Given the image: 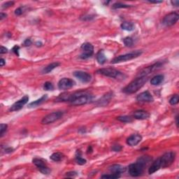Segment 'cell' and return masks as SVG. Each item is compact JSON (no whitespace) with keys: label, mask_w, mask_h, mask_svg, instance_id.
<instances>
[{"label":"cell","mask_w":179,"mask_h":179,"mask_svg":"<svg viewBox=\"0 0 179 179\" xmlns=\"http://www.w3.org/2000/svg\"><path fill=\"white\" fill-rule=\"evenodd\" d=\"M93 96L87 91L80 90L73 93L66 92L60 95L57 98V102H69L74 106H81L92 101Z\"/></svg>","instance_id":"6da1fadb"},{"label":"cell","mask_w":179,"mask_h":179,"mask_svg":"<svg viewBox=\"0 0 179 179\" xmlns=\"http://www.w3.org/2000/svg\"><path fill=\"white\" fill-rule=\"evenodd\" d=\"M152 158L150 156H142L137 159L135 163H132L128 167V172L132 177L141 176L144 172L145 168L151 162Z\"/></svg>","instance_id":"7a4b0ae2"},{"label":"cell","mask_w":179,"mask_h":179,"mask_svg":"<svg viewBox=\"0 0 179 179\" xmlns=\"http://www.w3.org/2000/svg\"><path fill=\"white\" fill-rule=\"evenodd\" d=\"M148 81V76H139L130 83L122 89V92L125 94H134L144 85Z\"/></svg>","instance_id":"3957f363"},{"label":"cell","mask_w":179,"mask_h":179,"mask_svg":"<svg viewBox=\"0 0 179 179\" xmlns=\"http://www.w3.org/2000/svg\"><path fill=\"white\" fill-rule=\"evenodd\" d=\"M141 54H142V51H141V50H136V51L129 52V53H126V54H124V55L117 56V57L114 58V59L111 60V63L118 64V63H120V62H126V61H128V60H133L134 58H137L139 57V56L141 55Z\"/></svg>","instance_id":"277c9868"},{"label":"cell","mask_w":179,"mask_h":179,"mask_svg":"<svg viewBox=\"0 0 179 179\" xmlns=\"http://www.w3.org/2000/svg\"><path fill=\"white\" fill-rule=\"evenodd\" d=\"M97 73H100L101 75L104 76L113 78V79H122L123 74L118 71L117 69H113V68H102L97 70Z\"/></svg>","instance_id":"5b68a950"},{"label":"cell","mask_w":179,"mask_h":179,"mask_svg":"<svg viewBox=\"0 0 179 179\" xmlns=\"http://www.w3.org/2000/svg\"><path fill=\"white\" fill-rule=\"evenodd\" d=\"M159 158L161 162V168H167L174 163L176 158V153L173 151L167 152Z\"/></svg>","instance_id":"8992f818"},{"label":"cell","mask_w":179,"mask_h":179,"mask_svg":"<svg viewBox=\"0 0 179 179\" xmlns=\"http://www.w3.org/2000/svg\"><path fill=\"white\" fill-rule=\"evenodd\" d=\"M64 112L62 111H55L50 113V114H48L47 116H46L43 118L41 120V123L43 124H51L52 122L57 121V120H60V118H62Z\"/></svg>","instance_id":"52a82bcc"},{"label":"cell","mask_w":179,"mask_h":179,"mask_svg":"<svg viewBox=\"0 0 179 179\" xmlns=\"http://www.w3.org/2000/svg\"><path fill=\"white\" fill-rule=\"evenodd\" d=\"M81 49L82 50V53L80 55V58L82 60L88 59L94 53V46L90 43L86 42L83 44Z\"/></svg>","instance_id":"ba28073f"},{"label":"cell","mask_w":179,"mask_h":179,"mask_svg":"<svg viewBox=\"0 0 179 179\" xmlns=\"http://www.w3.org/2000/svg\"><path fill=\"white\" fill-rule=\"evenodd\" d=\"M179 19V15L176 12L169 13L164 17L162 20V24L166 27H171L176 24Z\"/></svg>","instance_id":"9c48e42d"},{"label":"cell","mask_w":179,"mask_h":179,"mask_svg":"<svg viewBox=\"0 0 179 179\" xmlns=\"http://www.w3.org/2000/svg\"><path fill=\"white\" fill-rule=\"evenodd\" d=\"M32 162L35 166L37 167V169L39 170L41 173H42L44 175H48L50 174V169L48 168V167L46 165V163L44 162V160L41 159L39 158H34L32 159Z\"/></svg>","instance_id":"30bf717a"},{"label":"cell","mask_w":179,"mask_h":179,"mask_svg":"<svg viewBox=\"0 0 179 179\" xmlns=\"http://www.w3.org/2000/svg\"><path fill=\"white\" fill-rule=\"evenodd\" d=\"M74 85L75 81L69 78H63V79H60L57 84L58 88L62 90H67L73 87Z\"/></svg>","instance_id":"8fae6325"},{"label":"cell","mask_w":179,"mask_h":179,"mask_svg":"<svg viewBox=\"0 0 179 179\" xmlns=\"http://www.w3.org/2000/svg\"><path fill=\"white\" fill-rule=\"evenodd\" d=\"M29 101V97L25 95L21 98L20 100H19L18 101H17L16 102H15L12 106L10 107L9 108V111H17L20 110L21 108H23V107L24 105H25Z\"/></svg>","instance_id":"7c38bea8"},{"label":"cell","mask_w":179,"mask_h":179,"mask_svg":"<svg viewBox=\"0 0 179 179\" xmlns=\"http://www.w3.org/2000/svg\"><path fill=\"white\" fill-rule=\"evenodd\" d=\"M73 75L82 83H89L91 81L92 76L90 73L83 71H76L73 73Z\"/></svg>","instance_id":"4fadbf2b"},{"label":"cell","mask_w":179,"mask_h":179,"mask_svg":"<svg viewBox=\"0 0 179 179\" xmlns=\"http://www.w3.org/2000/svg\"><path fill=\"white\" fill-rule=\"evenodd\" d=\"M162 65V62H157V63H155L154 65L149 66V67H146L145 69H142L138 75H139V76H148V75H149L150 73H151L153 71H154L157 68L160 67Z\"/></svg>","instance_id":"5bb4252c"},{"label":"cell","mask_w":179,"mask_h":179,"mask_svg":"<svg viewBox=\"0 0 179 179\" xmlns=\"http://www.w3.org/2000/svg\"><path fill=\"white\" fill-rule=\"evenodd\" d=\"M137 100L139 102H153L154 98L152 96L149 91H145L138 95L137 97Z\"/></svg>","instance_id":"9a60e30c"},{"label":"cell","mask_w":179,"mask_h":179,"mask_svg":"<svg viewBox=\"0 0 179 179\" xmlns=\"http://www.w3.org/2000/svg\"><path fill=\"white\" fill-rule=\"evenodd\" d=\"M142 140V137L140 134H134L130 136L127 139V144L130 146H137Z\"/></svg>","instance_id":"2e32d148"},{"label":"cell","mask_w":179,"mask_h":179,"mask_svg":"<svg viewBox=\"0 0 179 179\" xmlns=\"http://www.w3.org/2000/svg\"><path fill=\"white\" fill-rule=\"evenodd\" d=\"M113 97V92H110L106 93V95H104L102 98H100V100L97 101L96 104L99 106H106L108 103L110 102L111 100Z\"/></svg>","instance_id":"e0dca14e"},{"label":"cell","mask_w":179,"mask_h":179,"mask_svg":"<svg viewBox=\"0 0 179 179\" xmlns=\"http://www.w3.org/2000/svg\"><path fill=\"white\" fill-rule=\"evenodd\" d=\"M133 117L137 120H146L150 117V114L144 110H137L134 112Z\"/></svg>","instance_id":"ac0fdd59"},{"label":"cell","mask_w":179,"mask_h":179,"mask_svg":"<svg viewBox=\"0 0 179 179\" xmlns=\"http://www.w3.org/2000/svg\"><path fill=\"white\" fill-rule=\"evenodd\" d=\"M159 169H161V162H160V158H157L156 160H155L153 162V164L150 168L148 169V174H153L159 170Z\"/></svg>","instance_id":"d6986e66"},{"label":"cell","mask_w":179,"mask_h":179,"mask_svg":"<svg viewBox=\"0 0 179 179\" xmlns=\"http://www.w3.org/2000/svg\"><path fill=\"white\" fill-rule=\"evenodd\" d=\"M109 170L111 173L121 174L126 171V167L120 164H113L109 167Z\"/></svg>","instance_id":"ffe728a7"},{"label":"cell","mask_w":179,"mask_h":179,"mask_svg":"<svg viewBox=\"0 0 179 179\" xmlns=\"http://www.w3.org/2000/svg\"><path fill=\"white\" fill-rule=\"evenodd\" d=\"M164 79V75L162 74L155 76L152 78V79L151 80V84L153 85H158L163 82Z\"/></svg>","instance_id":"44dd1931"},{"label":"cell","mask_w":179,"mask_h":179,"mask_svg":"<svg viewBox=\"0 0 179 179\" xmlns=\"http://www.w3.org/2000/svg\"><path fill=\"white\" fill-rule=\"evenodd\" d=\"M47 98H48L47 95H44L40 99H39V100L34 101V102H31L30 104L28 105V107L29 108H34V107L39 106V105L41 104L43 102H44L45 101L47 100Z\"/></svg>","instance_id":"7402d4cb"},{"label":"cell","mask_w":179,"mask_h":179,"mask_svg":"<svg viewBox=\"0 0 179 179\" xmlns=\"http://www.w3.org/2000/svg\"><path fill=\"white\" fill-rule=\"evenodd\" d=\"M60 65V62H52V63H50V65L46 66V67L44 68V70H43V72L44 73H48L51 72L52 70L55 69V68H57V67H59Z\"/></svg>","instance_id":"603a6c76"},{"label":"cell","mask_w":179,"mask_h":179,"mask_svg":"<svg viewBox=\"0 0 179 179\" xmlns=\"http://www.w3.org/2000/svg\"><path fill=\"white\" fill-rule=\"evenodd\" d=\"M64 158H65V155L63 153H59V152L52 153L50 156V159L54 162H60V161L63 160Z\"/></svg>","instance_id":"cb8c5ba5"},{"label":"cell","mask_w":179,"mask_h":179,"mask_svg":"<svg viewBox=\"0 0 179 179\" xmlns=\"http://www.w3.org/2000/svg\"><path fill=\"white\" fill-rule=\"evenodd\" d=\"M120 27L122 30L129 31V32L133 31L135 29V25L132 22H123L120 25Z\"/></svg>","instance_id":"d4e9b609"},{"label":"cell","mask_w":179,"mask_h":179,"mask_svg":"<svg viewBox=\"0 0 179 179\" xmlns=\"http://www.w3.org/2000/svg\"><path fill=\"white\" fill-rule=\"evenodd\" d=\"M97 60L99 64L100 65H104L106 61V57L105 56L104 52L103 50H100L97 54Z\"/></svg>","instance_id":"484cf974"},{"label":"cell","mask_w":179,"mask_h":179,"mask_svg":"<svg viewBox=\"0 0 179 179\" xmlns=\"http://www.w3.org/2000/svg\"><path fill=\"white\" fill-rule=\"evenodd\" d=\"M75 161L79 165H83L86 163V159L83 158L81 157V153L80 152V151H77L76 152V157H75Z\"/></svg>","instance_id":"4316f807"},{"label":"cell","mask_w":179,"mask_h":179,"mask_svg":"<svg viewBox=\"0 0 179 179\" xmlns=\"http://www.w3.org/2000/svg\"><path fill=\"white\" fill-rule=\"evenodd\" d=\"M117 120L123 123H130L133 122V118L128 116H121L117 117Z\"/></svg>","instance_id":"83f0119b"},{"label":"cell","mask_w":179,"mask_h":179,"mask_svg":"<svg viewBox=\"0 0 179 179\" xmlns=\"http://www.w3.org/2000/svg\"><path fill=\"white\" fill-rule=\"evenodd\" d=\"M122 41H123L124 44L125 45V46H127V47H132V46H133L134 41L132 39V38L130 37V36H127V37L124 38Z\"/></svg>","instance_id":"f1b7e54d"},{"label":"cell","mask_w":179,"mask_h":179,"mask_svg":"<svg viewBox=\"0 0 179 179\" xmlns=\"http://www.w3.org/2000/svg\"><path fill=\"white\" fill-rule=\"evenodd\" d=\"M120 177V174H114V173H112L111 174H104L102 175L101 176L102 178H111V179H117L119 178Z\"/></svg>","instance_id":"f546056e"},{"label":"cell","mask_w":179,"mask_h":179,"mask_svg":"<svg viewBox=\"0 0 179 179\" xmlns=\"http://www.w3.org/2000/svg\"><path fill=\"white\" fill-rule=\"evenodd\" d=\"M132 7V6L128 5V4H124L122 3H116L113 5V9H125V8H130Z\"/></svg>","instance_id":"4dcf8cb0"},{"label":"cell","mask_w":179,"mask_h":179,"mask_svg":"<svg viewBox=\"0 0 179 179\" xmlns=\"http://www.w3.org/2000/svg\"><path fill=\"white\" fill-rule=\"evenodd\" d=\"M178 102H179V97L178 95H173V96L170 98V100H169V104L172 105V106L177 104L178 103Z\"/></svg>","instance_id":"1f68e13d"},{"label":"cell","mask_w":179,"mask_h":179,"mask_svg":"<svg viewBox=\"0 0 179 179\" xmlns=\"http://www.w3.org/2000/svg\"><path fill=\"white\" fill-rule=\"evenodd\" d=\"M0 134H1V137L2 138L5 135L6 132L7 131V128H8V125L7 124H1V126H0Z\"/></svg>","instance_id":"d6a6232c"},{"label":"cell","mask_w":179,"mask_h":179,"mask_svg":"<svg viewBox=\"0 0 179 179\" xmlns=\"http://www.w3.org/2000/svg\"><path fill=\"white\" fill-rule=\"evenodd\" d=\"M44 89L45 90H54V86L52 84V83L50 82H46L44 85Z\"/></svg>","instance_id":"836d02e7"},{"label":"cell","mask_w":179,"mask_h":179,"mask_svg":"<svg viewBox=\"0 0 179 179\" xmlns=\"http://www.w3.org/2000/svg\"><path fill=\"white\" fill-rule=\"evenodd\" d=\"M27 9V7H20L19 8H17V9H15V14L16 15H22L23 13L25 11V9Z\"/></svg>","instance_id":"e575fe53"},{"label":"cell","mask_w":179,"mask_h":179,"mask_svg":"<svg viewBox=\"0 0 179 179\" xmlns=\"http://www.w3.org/2000/svg\"><path fill=\"white\" fill-rule=\"evenodd\" d=\"M13 4H14V1H7V2L4 3L1 5V8L2 9H7V8L12 7Z\"/></svg>","instance_id":"d590c367"},{"label":"cell","mask_w":179,"mask_h":179,"mask_svg":"<svg viewBox=\"0 0 179 179\" xmlns=\"http://www.w3.org/2000/svg\"><path fill=\"white\" fill-rule=\"evenodd\" d=\"M122 147L121 146L118 145V144L113 146V147H112V151L114 152H120L122 151Z\"/></svg>","instance_id":"8d00e7d4"},{"label":"cell","mask_w":179,"mask_h":179,"mask_svg":"<svg viewBox=\"0 0 179 179\" xmlns=\"http://www.w3.org/2000/svg\"><path fill=\"white\" fill-rule=\"evenodd\" d=\"M19 50H20V47L18 46H17V45L13 46V48H12L13 52H14L17 56H19Z\"/></svg>","instance_id":"74e56055"},{"label":"cell","mask_w":179,"mask_h":179,"mask_svg":"<svg viewBox=\"0 0 179 179\" xmlns=\"http://www.w3.org/2000/svg\"><path fill=\"white\" fill-rule=\"evenodd\" d=\"M77 176V172H69L66 173V176L67 177H70V178H73Z\"/></svg>","instance_id":"f35d334b"},{"label":"cell","mask_w":179,"mask_h":179,"mask_svg":"<svg viewBox=\"0 0 179 179\" xmlns=\"http://www.w3.org/2000/svg\"><path fill=\"white\" fill-rule=\"evenodd\" d=\"M32 44V41H31L30 39H27L25 40V41L23 42V46L27 47V46H30Z\"/></svg>","instance_id":"ab89813d"},{"label":"cell","mask_w":179,"mask_h":179,"mask_svg":"<svg viewBox=\"0 0 179 179\" xmlns=\"http://www.w3.org/2000/svg\"><path fill=\"white\" fill-rule=\"evenodd\" d=\"M13 151H14V149L11 147H7L5 148L4 150V151L5 153H12Z\"/></svg>","instance_id":"60d3db41"},{"label":"cell","mask_w":179,"mask_h":179,"mask_svg":"<svg viewBox=\"0 0 179 179\" xmlns=\"http://www.w3.org/2000/svg\"><path fill=\"white\" fill-rule=\"evenodd\" d=\"M8 52V49L6 47H4V46H1V50H0V53L1 54H4V53H7V52Z\"/></svg>","instance_id":"b9f144b4"},{"label":"cell","mask_w":179,"mask_h":179,"mask_svg":"<svg viewBox=\"0 0 179 179\" xmlns=\"http://www.w3.org/2000/svg\"><path fill=\"white\" fill-rule=\"evenodd\" d=\"M7 15L6 14V13H4L1 12V13H0V19H1V20H2L4 18H6V17H7Z\"/></svg>","instance_id":"7bdbcfd3"},{"label":"cell","mask_w":179,"mask_h":179,"mask_svg":"<svg viewBox=\"0 0 179 179\" xmlns=\"http://www.w3.org/2000/svg\"><path fill=\"white\" fill-rule=\"evenodd\" d=\"M171 3L172 4L173 6H175V7H178L179 5V1L178 0H176V1H172Z\"/></svg>","instance_id":"ee69618b"},{"label":"cell","mask_w":179,"mask_h":179,"mask_svg":"<svg viewBox=\"0 0 179 179\" xmlns=\"http://www.w3.org/2000/svg\"><path fill=\"white\" fill-rule=\"evenodd\" d=\"M5 63H6L5 60L4 59V58H1V61H0V66H1V67H2L3 66L5 65Z\"/></svg>","instance_id":"f6af8a7d"},{"label":"cell","mask_w":179,"mask_h":179,"mask_svg":"<svg viewBox=\"0 0 179 179\" xmlns=\"http://www.w3.org/2000/svg\"><path fill=\"white\" fill-rule=\"evenodd\" d=\"M148 2L151 3V4H160L162 3V1H148Z\"/></svg>","instance_id":"bcb514c9"},{"label":"cell","mask_w":179,"mask_h":179,"mask_svg":"<svg viewBox=\"0 0 179 179\" xmlns=\"http://www.w3.org/2000/svg\"><path fill=\"white\" fill-rule=\"evenodd\" d=\"M36 44V46H37V47H41V46L42 45H43V44H42V43L41 42V41H37V42H36V44Z\"/></svg>","instance_id":"7dc6e473"},{"label":"cell","mask_w":179,"mask_h":179,"mask_svg":"<svg viewBox=\"0 0 179 179\" xmlns=\"http://www.w3.org/2000/svg\"><path fill=\"white\" fill-rule=\"evenodd\" d=\"M176 122L177 127H178V116H176Z\"/></svg>","instance_id":"c3c4849f"}]
</instances>
